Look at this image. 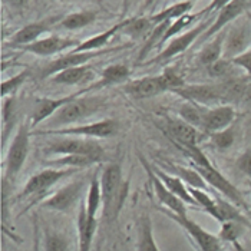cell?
Here are the masks:
<instances>
[{
    "mask_svg": "<svg viewBox=\"0 0 251 251\" xmlns=\"http://www.w3.org/2000/svg\"><path fill=\"white\" fill-rule=\"evenodd\" d=\"M43 247L45 251H71L69 240L63 234L49 231V230L45 231Z\"/></svg>",
    "mask_w": 251,
    "mask_h": 251,
    "instance_id": "40",
    "label": "cell"
},
{
    "mask_svg": "<svg viewBox=\"0 0 251 251\" xmlns=\"http://www.w3.org/2000/svg\"><path fill=\"white\" fill-rule=\"evenodd\" d=\"M235 119V111L231 105H218L214 108H208L204 122H202V132L214 134L223 129H227Z\"/></svg>",
    "mask_w": 251,
    "mask_h": 251,
    "instance_id": "20",
    "label": "cell"
},
{
    "mask_svg": "<svg viewBox=\"0 0 251 251\" xmlns=\"http://www.w3.org/2000/svg\"><path fill=\"white\" fill-rule=\"evenodd\" d=\"M132 1H134V0H126V3H125V6H124V10H125V12L128 10V7H129V4H131ZM135 1H142V0H135Z\"/></svg>",
    "mask_w": 251,
    "mask_h": 251,
    "instance_id": "54",
    "label": "cell"
},
{
    "mask_svg": "<svg viewBox=\"0 0 251 251\" xmlns=\"http://www.w3.org/2000/svg\"><path fill=\"white\" fill-rule=\"evenodd\" d=\"M249 6V0H232L230 4H227L224 9H221L218 12L217 19L208 26V29L198 38L197 43L202 45L205 42H208L210 39H213L215 35H218L220 32H223L231 22L238 19L247 9Z\"/></svg>",
    "mask_w": 251,
    "mask_h": 251,
    "instance_id": "13",
    "label": "cell"
},
{
    "mask_svg": "<svg viewBox=\"0 0 251 251\" xmlns=\"http://www.w3.org/2000/svg\"><path fill=\"white\" fill-rule=\"evenodd\" d=\"M159 76H161V80H162L165 89H167V91H171V92H173L174 89H178V88L187 85L185 80H184V77L181 76V75H179L175 69H173V68L167 69V71H165L164 74H161Z\"/></svg>",
    "mask_w": 251,
    "mask_h": 251,
    "instance_id": "46",
    "label": "cell"
},
{
    "mask_svg": "<svg viewBox=\"0 0 251 251\" xmlns=\"http://www.w3.org/2000/svg\"><path fill=\"white\" fill-rule=\"evenodd\" d=\"M230 65H232L231 60L228 59L221 58L220 60L214 62L213 65L207 66V71H208V75L211 77H221L224 76L227 72H228V68Z\"/></svg>",
    "mask_w": 251,
    "mask_h": 251,
    "instance_id": "47",
    "label": "cell"
},
{
    "mask_svg": "<svg viewBox=\"0 0 251 251\" xmlns=\"http://www.w3.org/2000/svg\"><path fill=\"white\" fill-rule=\"evenodd\" d=\"M125 46H119V48H114V49H105V50H92V52H69L68 55L62 56V58L55 59L52 60L49 65H46L42 72H40V77L46 79V77H52L53 75H56L59 72L69 69V68H76V66H82L86 62H89L91 59L115 52V50H121Z\"/></svg>",
    "mask_w": 251,
    "mask_h": 251,
    "instance_id": "11",
    "label": "cell"
},
{
    "mask_svg": "<svg viewBox=\"0 0 251 251\" xmlns=\"http://www.w3.org/2000/svg\"><path fill=\"white\" fill-rule=\"evenodd\" d=\"M102 187V215L108 223H112L119 215L129 191V182L122 179L121 164H108L100 176Z\"/></svg>",
    "mask_w": 251,
    "mask_h": 251,
    "instance_id": "1",
    "label": "cell"
},
{
    "mask_svg": "<svg viewBox=\"0 0 251 251\" xmlns=\"http://www.w3.org/2000/svg\"><path fill=\"white\" fill-rule=\"evenodd\" d=\"M208 214L217 221H220L221 224L226 221H237V223H241L251 228L250 220L240 213L238 207L235 204H232L231 201H228L227 198L224 200L221 197H215V207Z\"/></svg>",
    "mask_w": 251,
    "mask_h": 251,
    "instance_id": "23",
    "label": "cell"
},
{
    "mask_svg": "<svg viewBox=\"0 0 251 251\" xmlns=\"http://www.w3.org/2000/svg\"><path fill=\"white\" fill-rule=\"evenodd\" d=\"M214 20L210 18V19H205L204 22H200L197 26H194L193 29H190V30H187V32H184L182 35H179V36H175L173 38L170 42H168V45L165 46V49L164 50H161L154 59H151V60H148V62H145V65H152V63H161V62H165V60H170V59H173L176 55H179V53H182V52H185L193 43H195L198 38L208 29V26L213 23Z\"/></svg>",
    "mask_w": 251,
    "mask_h": 251,
    "instance_id": "8",
    "label": "cell"
},
{
    "mask_svg": "<svg viewBox=\"0 0 251 251\" xmlns=\"http://www.w3.org/2000/svg\"><path fill=\"white\" fill-rule=\"evenodd\" d=\"M247 16H249V19H250V22H251V15H250V13H247Z\"/></svg>",
    "mask_w": 251,
    "mask_h": 251,
    "instance_id": "57",
    "label": "cell"
},
{
    "mask_svg": "<svg viewBox=\"0 0 251 251\" xmlns=\"http://www.w3.org/2000/svg\"><path fill=\"white\" fill-rule=\"evenodd\" d=\"M179 148L184 151V154L191 159L194 167H204V168L213 167V164L210 162V159L207 158V155L204 154L198 147H179Z\"/></svg>",
    "mask_w": 251,
    "mask_h": 251,
    "instance_id": "45",
    "label": "cell"
},
{
    "mask_svg": "<svg viewBox=\"0 0 251 251\" xmlns=\"http://www.w3.org/2000/svg\"><path fill=\"white\" fill-rule=\"evenodd\" d=\"M124 25H125V20L116 23L112 27H109L108 30H105V32H102L99 35H95V36L89 38L88 40H85V42H80L79 46H76L75 49H72L71 52H92V50H100L111 40V38L115 35L116 32L122 30Z\"/></svg>",
    "mask_w": 251,
    "mask_h": 251,
    "instance_id": "28",
    "label": "cell"
},
{
    "mask_svg": "<svg viewBox=\"0 0 251 251\" xmlns=\"http://www.w3.org/2000/svg\"><path fill=\"white\" fill-rule=\"evenodd\" d=\"M45 154L89 155V156H95V158L102 159L103 148L92 138L60 136L45 148Z\"/></svg>",
    "mask_w": 251,
    "mask_h": 251,
    "instance_id": "5",
    "label": "cell"
},
{
    "mask_svg": "<svg viewBox=\"0 0 251 251\" xmlns=\"http://www.w3.org/2000/svg\"><path fill=\"white\" fill-rule=\"evenodd\" d=\"M207 106H202L200 103H195L191 100H187L181 108H179V116L181 119H184L185 122H188L190 125H193L195 128L201 129L202 128V122H204V116L207 112Z\"/></svg>",
    "mask_w": 251,
    "mask_h": 251,
    "instance_id": "36",
    "label": "cell"
},
{
    "mask_svg": "<svg viewBox=\"0 0 251 251\" xmlns=\"http://www.w3.org/2000/svg\"><path fill=\"white\" fill-rule=\"evenodd\" d=\"M152 170H154L155 174L162 179V182L168 187V190L173 194H175L179 200H182L187 205H194L195 208L198 207L197 201L194 200V197L190 194V190H188L187 184H185L181 178H178V176H175V175L167 174L164 170L156 168V167H154Z\"/></svg>",
    "mask_w": 251,
    "mask_h": 251,
    "instance_id": "25",
    "label": "cell"
},
{
    "mask_svg": "<svg viewBox=\"0 0 251 251\" xmlns=\"http://www.w3.org/2000/svg\"><path fill=\"white\" fill-rule=\"evenodd\" d=\"M173 92L185 100H191L202 106H208L223 99V91L213 85H184Z\"/></svg>",
    "mask_w": 251,
    "mask_h": 251,
    "instance_id": "19",
    "label": "cell"
},
{
    "mask_svg": "<svg viewBox=\"0 0 251 251\" xmlns=\"http://www.w3.org/2000/svg\"><path fill=\"white\" fill-rule=\"evenodd\" d=\"M86 210L91 217L97 218L98 211L102 207V187H100V178H99V173L95 171L94 175L91 176V182H89V188H88V194H86Z\"/></svg>",
    "mask_w": 251,
    "mask_h": 251,
    "instance_id": "33",
    "label": "cell"
},
{
    "mask_svg": "<svg viewBox=\"0 0 251 251\" xmlns=\"http://www.w3.org/2000/svg\"><path fill=\"white\" fill-rule=\"evenodd\" d=\"M164 214L187 231V234L193 238L197 249L200 251H221L220 237L204 230L201 226H198L195 221L188 218V215H179V214L173 213L167 208L164 210Z\"/></svg>",
    "mask_w": 251,
    "mask_h": 251,
    "instance_id": "9",
    "label": "cell"
},
{
    "mask_svg": "<svg viewBox=\"0 0 251 251\" xmlns=\"http://www.w3.org/2000/svg\"><path fill=\"white\" fill-rule=\"evenodd\" d=\"M88 91H92V88L89 86V89H83V91L76 92L74 95L58 98V99H53V98H40V99H38L35 102V106H33V111H32V116H30V125H32V128H36L39 124L46 122L63 105H66L68 102H71L75 98L83 95Z\"/></svg>",
    "mask_w": 251,
    "mask_h": 251,
    "instance_id": "17",
    "label": "cell"
},
{
    "mask_svg": "<svg viewBox=\"0 0 251 251\" xmlns=\"http://www.w3.org/2000/svg\"><path fill=\"white\" fill-rule=\"evenodd\" d=\"M197 251H200V250H198V249H197Z\"/></svg>",
    "mask_w": 251,
    "mask_h": 251,
    "instance_id": "60",
    "label": "cell"
},
{
    "mask_svg": "<svg viewBox=\"0 0 251 251\" xmlns=\"http://www.w3.org/2000/svg\"><path fill=\"white\" fill-rule=\"evenodd\" d=\"M188 190L194 197V200L197 201L198 207H202V210L207 214L215 207V198H213L205 190H200V188H194V187H188Z\"/></svg>",
    "mask_w": 251,
    "mask_h": 251,
    "instance_id": "44",
    "label": "cell"
},
{
    "mask_svg": "<svg viewBox=\"0 0 251 251\" xmlns=\"http://www.w3.org/2000/svg\"><path fill=\"white\" fill-rule=\"evenodd\" d=\"M124 1H125V3H126V0H124Z\"/></svg>",
    "mask_w": 251,
    "mask_h": 251,
    "instance_id": "59",
    "label": "cell"
},
{
    "mask_svg": "<svg viewBox=\"0 0 251 251\" xmlns=\"http://www.w3.org/2000/svg\"><path fill=\"white\" fill-rule=\"evenodd\" d=\"M251 48V22L247 16V20L241 23H235L227 32L223 58L231 60L235 56L241 55L243 52Z\"/></svg>",
    "mask_w": 251,
    "mask_h": 251,
    "instance_id": "12",
    "label": "cell"
},
{
    "mask_svg": "<svg viewBox=\"0 0 251 251\" xmlns=\"http://www.w3.org/2000/svg\"><path fill=\"white\" fill-rule=\"evenodd\" d=\"M103 99L99 97H80L72 99L66 105H63L45 124V129H59L66 128L80 119L92 116L103 106Z\"/></svg>",
    "mask_w": 251,
    "mask_h": 251,
    "instance_id": "2",
    "label": "cell"
},
{
    "mask_svg": "<svg viewBox=\"0 0 251 251\" xmlns=\"http://www.w3.org/2000/svg\"><path fill=\"white\" fill-rule=\"evenodd\" d=\"M29 75H30V71L25 69V71H22L18 75L3 80L1 82V98L13 97L18 92V89H19L20 86L27 80Z\"/></svg>",
    "mask_w": 251,
    "mask_h": 251,
    "instance_id": "42",
    "label": "cell"
},
{
    "mask_svg": "<svg viewBox=\"0 0 251 251\" xmlns=\"http://www.w3.org/2000/svg\"><path fill=\"white\" fill-rule=\"evenodd\" d=\"M15 99L13 97L3 98L1 103V147L10 134V129L15 124Z\"/></svg>",
    "mask_w": 251,
    "mask_h": 251,
    "instance_id": "38",
    "label": "cell"
},
{
    "mask_svg": "<svg viewBox=\"0 0 251 251\" xmlns=\"http://www.w3.org/2000/svg\"><path fill=\"white\" fill-rule=\"evenodd\" d=\"M210 141H211V144H213L214 147L217 150H220V151L228 150L234 144V131L228 126L227 129L210 134Z\"/></svg>",
    "mask_w": 251,
    "mask_h": 251,
    "instance_id": "43",
    "label": "cell"
},
{
    "mask_svg": "<svg viewBox=\"0 0 251 251\" xmlns=\"http://www.w3.org/2000/svg\"><path fill=\"white\" fill-rule=\"evenodd\" d=\"M119 124L115 119H102L98 122L77 125V126H66L59 129H40L32 131V135L42 136H77V138H109L118 134Z\"/></svg>",
    "mask_w": 251,
    "mask_h": 251,
    "instance_id": "4",
    "label": "cell"
},
{
    "mask_svg": "<svg viewBox=\"0 0 251 251\" xmlns=\"http://www.w3.org/2000/svg\"><path fill=\"white\" fill-rule=\"evenodd\" d=\"M122 91L132 99H148L164 94L167 89L161 80V76H145L129 80L122 86Z\"/></svg>",
    "mask_w": 251,
    "mask_h": 251,
    "instance_id": "18",
    "label": "cell"
},
{
    "mask_svg": "<svg viewBox=\"0 0 251 251\" xmlns=\"http://www.w3.org/2000/svg\"><path fill=\"white\" fill-rule=\"evenodd\" d=\"M89 182H91V178L83 175V176L77 178L75 181L66 184L65 187L59 188L58 191H55L50 197H48L45 201H42L40 205L43 208H48V210L66 213V211H69L71 208L75 207V204L82 197V193H83L86 184H89Z\"/></svg>",
    "mask_w": 251,
    "mask_h": 251,
    "instance_id": "6",
    "label": "cell"
},
{
    "mask_svg": "<svg viewBox=\"0 0 251 251\" xmlns=\"http://www.w3.org/2000/svg\"><path fill=\"white\" fill-rule=\"evenodd\" d=\"M75 171H76L75 168H48V170L39 171L38 174L32 175L26 181L22 193L18 195L16 200L20 201V200L35 197V195H39L42 193L45 194L55 184H58L62 179L75 174Z\"/></svg>",
    "mask_w": 251,
    "mask_h": 251,
    "instance_id": "7",
    "label": "cell"
},
{
    "mask_svg": "<svg viewBox=\"0 0 251 251\" xmlns=\"http://www.w3.org/2000/svg\"><path fill=\"white\" fill-rule=\"evenodd\" d=\"M198 19H201V16L197 12V13H188V15L179 18V19L173 20L171 25H170V27H168V30H167V33H165V36H164L162 42H161V46L165 45V43H168L170 39L175 38L176 35H179L181 32H184L185 29L191 27Z\"/></svg>",
    "mask_w": 251,
    "mask_h": 251,
    "instance_id": "39",
    "label": "cell"
},
{
    "mask_svg": "<svg viewBox=\"0 0 251 251\" xmlns=\"http://www.w3.org/2000/svg\"><path fill=\"white\" fill-rule=\"evenodd\" d=\"M33 251H40V243H39V234L36 226H35V244H33Z\"/></svg>",
    "mask_w": 251,
    "mask_h": 251,
    "instance_id": "52",
    "label": "cell"
},
{
    "mask_svg": "<svg viewBox=\"0 0 251 251\" xmlns=\"http://www.w3.org/2000/svg\"><path fill=\"white\" fill-rule=\"evenodd\" d=\"M98 220L91 217L86 210V204L80 202L77 213V237H79V251H91V246L94 241V235L97 231Z\"/></svg>",
    "mask_w": 251,
    "mask_h": 251,
    "instance_id": "22",
    "label": "cell"
},
{
    "mask_svg": "<svg viewBox=\"0 0 251 251\" xmlns=\"http://www.w3.org/2000/svg\"><path fill=\"white\" fill-rule=\"evenodd\" d=\"M79 40L71 38H62V36H48V38L39 39L36 42L22 46L20 49L38 56H50V55H56L63 50H68L71 48H76L79 46Z\"/></svg>",
    "mask_w": 251,
    "mask_h": 251,
    "instance_id": "16",
    "label": "cell"
},
{
    "mask_svg": "<svg viewBox=\"0 0 251 251\" xmlns=\"http://www.w3.org/2000/svg\"><path fill=\"white\" fill-rule=\"evenodd\" d=\"M170 25H171V22H164V23H159V25L155 26L154 30H152L151 35L148 36L145 45L142 46V49H141V52H139V55H138V63H141L144 59L147 58V55H148L154 48L161 46V42H162V39L165 36V33H167Z\"/></svg>",
    "mask_w": 251,
    "mask_h": 251,
    "instance_id": "37",
    "label": "cell"
},
{
    "mask_svg": "<svg viewBox=\"0 0 251 251\" xmlns=\"http://www.w3.org/2000/svg\"><path fill=\"white\" fill-rule=\"evenodd\" d=\"M237 168L243 173L244 175H247L249 178H251V150H246L243 154L237 158Z\"/></svg>",
    "mask_w": 251,
    "mask_h": 251,
    "instance_id": "49",
    "label": "cell"
},
{
    "mask_svg": "<svg viewBox=\"0 0 251 251\" xmlns=\"http://www.w3.org/2000/svg\"><path fill=\"white\" fill-rule=\"evenodd\" d=\"M193 6V1L182 0L179 3H175L173 6H170L167 9H162L161 12H158V13L152 15V16H150V19H151V22L154 23L155 26L159 25V23H164V22H173V20L179 19V18L188 15L191 12Z\"/></svg>",
    "mask_w": 251,
    "mask_h": 251,
    "instance_id": "31",
    "label": "cell"
},
{
    "mask_svg": "<svg viewBox=\"0 0 251 251\" xmlns=\"http://www.w3.org/2000/svg\"><path fill=\"white\" fill-rule=\"evenodd\" d=\"M167 131L170 136L179 147H198L201 142L202 134L198 128L190 125L184 119H168L167 121Z\"/></svg>",
    "mask_w": 251,
    "mask_h": 251,
    "instance_id": "21",
    "label": "cell"
},
{
    "mask_svg": "<svg viewBox=\"0 0 251 251\" xmlns=\"http://www.w3.org/2000/svg\"><path fill=\"white\" fill-rule=\"evenodd\" d=\"M170 167V173H173L175 176L181 178L188 187L194 188H200V190H205L207 191V181L201 176V174L195 170V168H187V167H181L176 164H168Z\"/></svg>",
    "mask_w": 251,
    "mask_h": 251,
    "instance_id": "34",
    "label": "cell"
},
{
    "mask_svg": "<svg viewBox=\"0 0 251 251\" xmlns=\"http://www.w3.org/2000/svg\"><path fill=\"white\" fill-rule=\"evenodd\" d=\"M187 1H193V3H194V1H195V0H187Z\"/></svg>",
    "mask_w": 251,
    "mask_h": 251,
    "instance_id": "58",
    "label": "cell"
},
{
    "mask_svg": "<svg viewBox=\"0 0 251 251\" xmlns=\"http://www.w3.org/2000/svg\"><path fill=\"white\" fill-rule=\"evenodd\" d=\"M151 3H154V0H145V1H144V7H148Z\"/></svg>",
    "mask_w": 251,
    "mask_h": 251,
    "instance_id": "56",
    "label": "cell"
},
{
    "mask_svg": "<svg viewBox=\"0 0 251 251\" xmlns=\"http://www.w3.org/2000/svg\"><path fill=\"white\" fill-rule=\"evenodd\" d=\"M97 20V13L91 10H83V12H76L66 15L63 19L59 22V26L66 29V30H77L83 29L89 25H92Z\"/></svg>",
    "mask_w": 251,
    "mask_h": 251,
    "instance_id": "35",
    "label": "cell"
},
{
    "mask_svg": "<svg viewBox=\"0 0 251 251\" xmlns=\"http://www.w3.org/2000/svg\"><path fill=\"white\" fill-rule=\"evenodd\" d=\"M139 159H141V164H142V167H144V170L147 171V174H148V178H150V182H151V185H152V188H154V193L156 195V198H158V201L167 208V210H170V211H173L175 214H179V215H187V204L182 201V200H179L175 194H173L170 190H168V187L162 182V179L158 176V175L155 174L154 170L147 164V161L142 158V156H139Z\"/></svg>",
    "mask_w": 251,
    "mask_h": 251,
    "instance_id": "14",
    "label": "cell"
},
{
    "mask_svg": "<svg viewBox=\"0 0 251 251\" xmlns=\"http://www.w3.org/2000/svg\"><path fill=\"white\" fill-rule=\"evenodd\" d=\"M62 19H63L62 16H50V18H46V19L26 25L25 27H22L20 30L15 32L10 36L9 42H7L9 48H22V46H26V45H30V43L36 42L56 22H60Z\"/></svg>",
    "mask_w": 251,
    "mask_h": 251,
    "instance_id": "15",
    "label": "cell"
},
{
    "mask_svg": "<svg viewBox=\"0 0 251 251\" xmlns=\"http://www.w3.org/2000/svg\"><path fill=\"white\" fill-rule=\"evenodd\" d=\"M131 75V71L126 65L122 63H114L109 65L108 68H105L100 74V80L97 82L94 86L97 88H103V86H109V85H116V83H122L125 80H128V77Z\"/></svg>",
    "mask_w": 251,
    "mask_h": 251,
    "instance_id": "29",
    "label": "cell"
},
{
    "mask_svg": "<svg viewBox=\"0 0 251 251\" xmlns=\"http://www.w3.org/2000/svg\"><path fill=\"white\" fill-rule=\"evenodd\" d=\"M227 32H220L218 35H215L213 39H210L208 42H205L204 48L201 49L198 60L201 65L210 66L214 62L220 60L223 58V50H224V42H226Z\"/></svg>",
    "mask_w": 251,
    "mask_h": 251,
    "instance_id": "26",
    "label": "cell"
},
{
    "mask_svg": "<svg viewBox=\"0 0 251 251\" xmlns=\"http://www.w3.org/2000/svg\"><path fill=\"white\" fill-rule=\"evenodd\" d=\"M191 167L195 168L201 174V176L207 181L208 185H211L221 195H224L228 201H231L232 204H235L238 208L249 210V205H247V202H246L241 191L234 184H231V181H228L215 167H207V168H204V167H194V165H191Z\"/></svg>",
    "mask_w": 251,
    "mask_h": 251,
    "instance_id": "10",
    "label": "cell"
},
{
    "mask_svg": "<svg viewBox=\"0 0 251 251\" xmlns=\"http://www.w3.org/2000/svg\"><path fill=\"white\" fill-rule=\"evenodd\" d=\"M1 1L12 9H23L29 3V0H1Z\"/></svg>",
    "mask_w": 251,
    "mask_h": 251,
    "instance_id": "51",
    "label": "cell"
},
{
    "mask_svg": "<svg viewBox=\"0 0 251 251\" xmlns=\"http://www.w3.org/2000/svg\"><path fill=\"white\" fill-rule=\"evenodd\" d=\"M100 159L89 155H62L56 159L49 161L48 164L53 168H86L94 164H98Z\"/></svg>",
    "mask_w": 251,
    "mask_h": 251,
    "instance_id": "32",
    "label": "cell"
},
{
    "mask_svg": "<svg viewBox=\"0 0 251 251\" xmlns=\"http://www.w3.org/2000/svg\"><path fill=\"white\" fill-rule=\"evenodd\" d=\"M155 25L150 18H132L125 20V25L122 27V33L131 39L148 38L151 32L154 30Z\"/></svg>",
    "mask_w": 251,
    "mask_h": 251,
    "instance_id": "30",
    "label": "cell"
},
{
    "mask_svg": "<svg viewBox=\"0 0 251 251\" xmlns=\"http://www.w3.org/2000/svg\"><path fill=\"white\" fill-rule=\"evenodd\" d=\"M244 250L246 251H251V240H249L246 244H244Z\"/></svg>",
    "mask_w": 251,
    "mask_h": 251,
    "instance_id": "55",
    "label": "cell"
},
{
    "mask_svg": "<svg viewBox=\"0 0 251 251\" xmlns=\"http://www.w3.org/2000/svg\"><path fill=\"white\" fill-rule=\"evenodd\" d=\"M30 136H32V125L30 122H22L13 136L7 154L4 158V175L3 179L10 181L16 178L22 171L26 158L29 155V147H30Z\"/></svg>",
    "mask_w": 251,
    "mask_h": 251,
    "instance_id": "3",
    "label": "cell"
},
{
    "mask_svg": "<svg viewBox=\"0 0 251 251\" xmlns=\"http://www.w3.org/2000/svg\"><path fill=\"white\" fill-rule=\"evenodd\" d=\"M231 251H246V250H244V246H243L240 241H235V243H232Z\"/></svg>",
    "mask_w": 251,
    "mask_h": 251,
    "instance_id": "53",
    "label": "cell"
},
{
    "mask_svg": "<svg viewBox=\"0 0 251 251\" xmlns=\"http://www.w3.org/2000/svg\"><path fill=\"white\" fill-rule=\"evenodd\" d=\"M94 77H95L94 66L82 65V66H76V68L65 69V71L56 74V75H53L50 79L56 85H68V86H72V85H80L83 82L92 80Z\"/></svg>",
    "mask_w": 251,
    "mask_h": 251,
    "instance_id": "24",
    "label": "cell"
},
{
    "mask_svg": "<svg viewBox=\"0 0 251 251\" xmlns=\"http://www.w3.org/2000/svg\"><path fill=\"white\" fill-rule=\"evenodd\" d=\"M152 221L148 214H144L138 223V251H159L152 231Z\"/></svg>",
    "mask_w": 251,
    "mask_h": 251,
    "instance_id": "27",
    "label": "cell"
},
{
    "mask_svg": "<svg viewBox=\"0 0 251 251\" xmlns=\"http://www.w3.org/2000/svg\"><path fill=\"white\" fill-rule=\"evenodd\" d=\"M246 228H249L247 226L237 223V221H226L221 224V230H220V240L221 241H228V243H235L240 240V237L244 234Z\"/></svg>",
    "mask_w": 251,
    "mask_h": 251,
    "instance_id": "41",
    "label": "cell"
},
{
    "mask_svg": "<svg viewBox=\"0 0 251 251\" xmlns=\"http://www.w3.org/2000/svg\"><path fill=\"white\" fill-rule=\"evenodd\" d=\"M232 0H211V3L207 6V7H204L201 12H198V15L201 16V19L204 18V19H207L211 13H215V12H220L221 9H224L227 4H230Z\"/></svg>",
    "mask_w": 251,
    "mask_h": 251,
    "instance_id": "48",
    "label": "cell"
},
{
    "mask_svg": "<svg viewBox=\"0 0 251 251\" xmlns=\"http://www.w3.org/2000/svg\"><path fill=\"white\" fill-rule=\"evenodd\" d=\"M231 63L238 66V68H241V69H244L249 75H251V48L249 50L243 52L241 55L231 59Z\"/></svg>",
    "mask_w": 251,
    "mask_h": 251,
    "instance_id": "50",
    "label": "cell"
}]
</instances>
